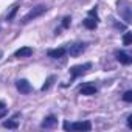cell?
I'll use <instances>...</instances> for the list:
<instances>
[{"label": "cell", "instance_id": "obj_4", "mask_svg": "<svg viewBox=\"0 0 132 132\" xmlns=\"http://www.w3.org/2000/svg\"><path fill=\"white\" fill-rule=\"evenodd\" d=\"M16 87H17V90L20 93H30L31 92V86H30V82L27 79H19L16 82Z\"/></svg>", "mask_w": 132, "mask_h": 132}, {"label": "cell", "instance_id": "obj_5", "mask_svg": "<svg viewBox=\"0 0 132 132\" xmlns=\"http://www.w3.org/2000/svg\"><path fill=\"white\" fill-rule=\"evenodd\" d=\"M70 129H73V130H90L92 124H90V121H78V123L70 124Z\"/></svg>", "mask_w": 132, "mask_h": 132}, {"label": "cell", "instance_id": "obj_1", "mask_svg": "<svg viewBox=\"0 0 132 132\" xmlns=\"http://www.w3.org/2000/svg\"><path fill=\"white\" fill-rule=\"evenodd\" d=\"M47 11V6H44V5H39V6H34L23 19H22V22L23 23H28L30 20H33V19H36V17H39V16H42L44 13Z\"/></svg>", "mask_w": 132, "mask_h": 132}, {"label": "cell", "instance_id": "obj_14", "mask_svg": "<svg viewBox=\"0 0 132 132\" xmlns=\"http://www.w3.org/2000/svg\"><path fill=\"white\" fill-rule=\"evenodd\" d=\"M54 79H56L54 76H48V79H47V81H45V84L42 86V90H47V89H50V87H51V84L54 82Z\"/></svg>", "mask_w": 132, "mask_h": 132}, {"label": "cell", "instance_id": "obj_21", "mask_svg": "<svg viewBox=\"0 0 132 132\" xmlns=\"http://www.w3.org/2000/svg\"><path fill=\"white\" fill-rule=\"evenodd\" d=\"M64 129L69 130V129H70V124H69V123H64Z\"/></svg>", "mask_w": 132, "mask_h": 132}, {"label": "cell", "instance_id": "obj_9", "mask_svg": "<svg viewBox=\"0 0 132 132\" xmlns=\"http://www.w3.org/2000/svg\"><path fill=\"white\" fill-rule=\"evenodd\" d=\"M65 54V48H56V50H50L48 51V56L53 57V59H59Z\"/></svg>", "mask_w": 132, "mask_h": 132}, {"label": "cell", "instance_id": "obj_19", "mask_svg": "<svg viewBox=\"0 0 132 132\" xmlns=\"http://www.w3.org/2000/svg\"><path fill=\"white\" fill-rule=\"evenodd\" d=\"M5 115H6V110L5 109H0V118H3Z\"/></svg>", "mask_w": 132, "mask_h": 132}, {"label": "cell", "instance_id": "obj_10", "mask_svg": "<svg viewBox=\"0 0 132 132\" xmlns=\"http://www.w3.org/2000/svg\"><path fill=\"white\" fill-rule=\"evenodd\" d=\"M57 123V120H56V117H53V115H50V117H47L44 121H42V127H51V126H54Z\"/></svg>", "mask_w": 132, "mask_h": 132}, {"label": "cell", "instance_id": "obj_7", "mask_svg": "<svg viewBox=\"0 0 132 132\" xmlns=\"http://www.w3.org/2000/svg\"><path fill=\"white\" fill-rule=\"evenodd\" d=\"M79 92H81V95L90 96V95H95V93H96V87L92 86V84H86V86H82V87L79 89Z\"/></svg>", "mask_w": 132, "mask_h": 132}, {"label": "cell", "instance_id": "obj_22", "mask_svg": "<svg viewBox=\"0 0 132 132\" xmlns=\"http://www.w3.org/2000/svg\"><path fill=\"white\" fill-rule=\"evenodd\" d=\"M0 109H5V103L3 101H0Z\"/></svg>", "mask_w": 132, "mask_h": 132}, {"label": "cell", "instance_id": "obj_17", "mask_svg": "<svg viewBox=\"0 0 132 132\" xmlns=\"http://www.w3.org/2000/svg\"><path fill=\"white\" fill-rule=\"evenodd\" d=\"M70 20H72L70 17H64V20H62V27H64V28H69V27H70Z\"/></svg>", "mask_w": 132, "mask_h": 132}, {"label": "cell", "instance_id": "obj_23", "mask_svg": "<svg viewBox=\"0 0 132 132\" xmlns=\"http://www.w3.org/2000/svg\"><path fill=\"white\" fill-rule=\"evenodd\" d=\"M0 57H2V51H0Z\"/></svg>", "mask_w": 132, "mask_h": 132}, {"label": "cell", "instance_id": "obj_3", "mask_svg": "<svg viewBox=\"0 0 132 132\" xmlns=\"http://www.w3.org/2000/svg\"><path fill=\"white\" fill-rule=\"evenodd\" d=\"M86 45H87V44H84V42H78V44L72 45L70 50H69L70 56H79V54H82V51L86 50Z\"/></svg>", "mask_w": 132, "mask_h": 132}, {"label": "cell", "instance_id": "obj_15", "mask_svg": "<svg viewBox=\"0 0 132 132\" xmlns=\"http://www.w3.org/2000/svg\"><path fill=\"white\" fill-rule=\"evenodd\" d=\"M123 100H124L126 103H132V92H130V90L124 92V95H123Z\"/></svg>", "mask_w": 132, "mask_h": 132}, {"label": "cell", "instance_id": "obj_20", "mask_svg": "<svg viewBox=\"0 0 132 132\" xmlns=\"http://www.w3.org/2000/svg\"><path fill=\"white\" fill-rule=\"evenodd\" d=\"M89 14H90V16H95V17H96V8H95V10H90V11H89Z\"/></svg>", "mask_w": 132, "mask_h": 132}, {"label": "cell", "instance_id": "obj_8", "mask_svg": "<svg viewBox=\"0 0 132 132\" xmlns=\"http://www.w3.org/2000/svg\"><path fill=\"white\" fill-rule=\"evenodd\" d=\"M117 61L121 62V64H124V65H129V64L132 62L130 56L126 54V53H123V51H118V53H117Z\"/></svg>", "mask_w": 132, "mask_h": 132}, {"label": "cell", "instance_id": "obj_12", "mask_svg": "<svg viewBox=\"0 0 132 132\" xmlns=\"http://www.w3.org/2000/svg\"><path fill=\"white\" fill-rule=\"evenodd\" d=\"M17 126H19V123L14 121V120H8V121L3 123V127H8V129H16Z\"/></svg>", "mask_w": 132, "mask_h": 132}, {"label": "cell", "instance_id": "obj_6", "mask_svg": "<svg viewBox=\"0 0 132 132\" xmlns=\"http://www.w3.org/2000/svg\"><path fill=\"white\" fill-rule=\"evenodd\" d=\"M31 54H33V48H30V47H22L14 53L16 57H30Z\"/></svg>", "mask_w": 132, "mask_h": 132}, {"label": "cell", "instance_id": "obj_11", "mask_svg": "<svg viewBox=\"0 0 132 132\" xmlns=\"http://www.w3.org/2000/svg\"><path fill=\"white\" fill-rule=\"evenodd\" d=\"M84 27L89 28V30H95V28H96V20L92 19V17H87V19L84 20Z\"/></svg>", "mask_w": 132, "mask_h": 132}, {"label": "cell", "instance_id": "obj_16", "mask_svg": "<svg viewBox=\"0 0 132 132\" xmlns=\"http://www.w3.org/2000/svg\"><path fill=\"white\" fill-rule=\"evenodd\" d=\"M17 10H19V6H17V5H14V6H13V10H11V13L8 14V20H11V19L14 17V14L17 13Z\"/></svg>", "mask_w": 132, "mask_h": 132}, {"label": "cell", "instance_id": "obj_13", "mask_svg": "<svg viewBox=\"0 0 132 132\" xmlns=\"http://www.w3.org/2000/svg\"><path fill=\"white\" fill-rule=\"evenodd\" d=\"M123 44H124L126 47H129V45L132 44V34H130V33H126V34L123 36Z\"/></svg>", "mask_w": 132, "mask_h": 132}, {"label": "cell", "instance_id": "obj_2", "mask_svg": "<svg viewBox=\"0 0 132 132\" xmlns=\"http://www.w3.org/2000/svg\"><path fill=\"white\" fill-rule=\"evenodd\" d=\"M92 67V64H82V65H75V67H72L70 69V73H72V76L73 78H76V76H79V75H82V73H86L89 69Z\"/></svg>", "mask_w": 132, "mask_h": 132}, {"label": "cell", "instance_id": "obj_18", "mask_svg": "<svg viewBox=\"0 0 132 132\" xmlns=\"http://www.w3.org/2000/svg\"><path fill=\"white\" fill-rule=\"evenodd\" d=\"M127 126H129V127H132V115H129V117H127Z\"/></svg>", "mask_w": 132, "mask_h": 132}]
</instances>
